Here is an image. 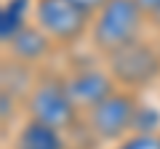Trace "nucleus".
Wrapping results in <instances>:
<instances>
[{
	"label": "nucleus",
	"mask_w": 160,
	"mask_h": 149,
	"mask_svg": "<svg viewBox=\"0 0 160 149\" xmlns=\"http://www.w3.org/2000/svg\"><path fill=\"white\" fill-rule=\"evenodd\" d=\"M24 109H27V117L53 125L62 133L78 131L83 125V109L75 101L67 77L59 72H43L29 83L27 96H24Z\"/></svg>",
	"instance_id": "nucleus-1"
},
{
	"label": "nucleus",
	"mask_w": 160,
	"mask_h": 149,
	"mask_svg": "<svg viewBox=\"0 0 160 149\" xmlns=\"http://www.w3.org/2000/svg\"><path fill=\"white\" fill-rule=\"evenodd\" d=\"M149 24L139 0H109L91 19L88 43L99 56H109L112 51L144 37V27Z\"/></svg>",
	"instance_id": "nucleus-2"
},
{
	"label": "nucleus",
	"mask_w": 160,
	"mask_h": 149,
	"mask_svg": "<svg viewBox=\"0 0 160 149\" xmlns=\"http://www.w3.org/2000/svg\"><path fill=\"white\" fill-rule=\"evenodd\" d=\"M109 77L118 88L142 93L152 83L160 80V43H152L147 37L128 43V46L112 51L102 59Z\"/></svg>",
	"instance_id": "nucleus-3"
},
{
	"label": "nucleus",
	"mask_w": 160,
	"mask_h": 149,
	"mask_svg": "<svg viewBox=\"0 0 160 149\" xmlns=\"http://www.w3.org/2000/svg\"><path fill=\"white\" fill-rule=\"evenodd\" d=\"M142 107V96L136 91L115 88L109 96H104L99 104L83 112V125L88 128L96 141L118 144L136 128V115Z\"/></svg>",
	"instance_id": "nucleus-4"
},
{
	"label": "nucleus",
	"mask_w": 160,
	"mask_h": 149,
	"mask_svg": "<svg viewBox=\"0 0 160 149\" xmlns=\"http://www.w3.org/2000/svg\"><path fill=\"white\" fill-rule=\"evenodd\" d=\"M91 13H86L75 0H35L32 22L51 37L53 46L69 48L88 37Z\"/></svg>",
	"instance_id": "nucleus-5"
},
{
	"label": "nucleus",
	"mask_w": 160,
	"mask_h": 149,
	"mask_svg": "<svg viewBox=\"0 0 160 149\" xmlns=\"http://www.w3.org/2000/svg\"><path fill=\"white\" fill-rule=\"evenodd\" d=\"M67 77V85L69 91H72L75 101H78V107L86 112V109H91L93 104H99L104 96H109V93L115 91V80L109 77L107 67H96V64H86V67H75V72L64 74Z\"/></svg>",
	"instance_id": "nucleus-6"
},
{
	"label": "nucleus",
	"mask_w": 160,
	"mask_h": 149,
	"mask_svg": "<svg viewBox=\"0 0 160 149\" xmlns=\"http://www.w3.org/2000/svg\"><path fill=\"white\" fill-rule=\"evenodd\" d=\"M53 48H56V46L51 43V37L32 22L29 27H24L22 32L8 43L6 51H8V56H11V61L24 64V67H32V64L46 61V59L51 56Z\"/></svg>",
	"instance_id": "nucleus-7"
},
{
	"label": "nucleus",
	"mask_w": 160,
	"mask_h": 149,
	"mask_svg": "<svg viewBox=\"0 0 160 149\" xmlns=\"http://www.w3.org/2000/svg\"><path fill=\"white\" fill-rule=\"evenodd\" d=\"M67 138L59 128L46 125V123L27 117L13 133L11 149H67Z\"/></svg>",
	"instance_id": "nucleus-8"
},
{
	"label": "nucleus",
	"mask_w": 160,
	"mask_h": 149,
	"mask_svg": "<svg viewBox=\"0 0 160 149\" xmlns=\"http://www.w3.org/2000/svg\"><path fill=\"white\" fill-rule=\"evenodd\" d=\"M32 8H35V0H6L3 3V8H0V40H3V48L24 27L32 24Z\"/></svg>",
	"instance_id": "nucleus-9"
},
{
	"label": "nucleus",
	"mask_w": 160,
	"mask_h": 149,
	"mask_svg": "<svg viewBox=\"0 0 160 149\" xmlns=\"http://www.w3.org/2000/svg\"><path fill=\"white\" fill-rule=\"evenodd\" d=\"M109 149H160V131H133Z\"/></svg>",
	"instance_id": "nucleus-10"
},
{
	"label": "nucleus",
	"mask_w": 160,
	"mask_h": 149,
	"mask_svg": "<svg viewBox=\"0 0 160 149\" xmlns=\"http://www.w3.org/2000/svg\"><path fill=\"white\" fill-rule=\"evenodd\" d=\"M133 131H160V112L142 101L139 115H136V128H133Z\"/></svg>",
	"instance_id": "nucleus-11"
},
{
	"label": "nucleus",
	"mask_w": 160,
	"mask_h": 149,
	"mask_svg": "<svg viewBox=\"0 0 160 149\" xmlns=\"http://www.w3.org/2000/svg\"><path fill=\"white\" fill-rule=\"evenodd\" d=\"M139 6H142L144 13H147L149 24L160 29V0H139Z\"/></svg>",
	"instance_id": "nucleus-12"
},
{
	"label": "nucleus",
	"mask_w": 160,
	"mask_h": 149,
	"mask_svg": "<svg viewBox=\"0 0 160 149\" xmlns=\"http://www.w3.org/2000/svg\"><path fill=\"white\" fill-rule=\"evenodd\" d=\"M75 3H78V6L83 8L86 13H91V16H93V13H96L99 8H104V6H107L109 0H75Z\"/></svg>",
	"instance_id": "nucleus-13"
},
{
	"label": "nucleus",
	"mask_w": 160,
	"mask_h": 149,
	"mask_svg": "<svg viewBox=\"0 0 160 149\" xmlns=\"http://www.w3.org/2000/svg\"><path fill=\"white\" fill-rule=\"evenodd\" d=\"M67 149H86V147H67Z\"/></svg>",
	"instance_id": "nucleus-14"
}]
</instances>
